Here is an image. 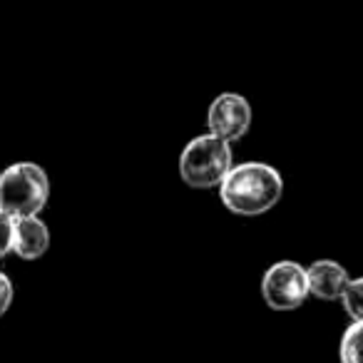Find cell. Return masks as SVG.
Wrapping results in <instances>:
<instances>
[{"label": "cell", "mask_w": 363, "mask_h": 363, "mask_svg": "<svg viewBox=\"0 0 363 363\" xmlns=\"http://www.w3.org/2000/svg\"><path fill=\"white\" fill-rule=\"evenodd\" d=\"M284 194V179L274 167L264 162L232 164V169L219 182V197L224 207L234 214L257 217L279 204Z\"/></svg>", "instance_id": "obj_1"}, {"label": "cell", "mask_w": 363, "mask_h": 363, "mask_svg": "<svg viewBox=\"0 0 363 363\" xmlns=\"http://www.w3.org/2000/svg\"><path fill=\"white\" fill-rule=\"evenodd\" d=\"M50 199V179L35 162H16L0 172V209L11 217H35Z\"/></svg>", "instance_id": "obj_2"}, {"label": "cell", "mask_w": 363, "mask_h": 363, "mask_svg": "<svg viewBox=\"0 0 363 363\" xmlns=\"http://www.w3.org/2000/svg\"><path fill=\"white\" fill-rule=\"evenodd\" d=\"M232 169V150L229 142L217 135L194 137L179 157V177L192 189L219 187L224 174Z\"/></svg>", "instance_id": "obj_3"}, {"label": "cell", "mask_w": 363, "mask_h": 363, "mask_svg": "<svg viewBox=\"0 0 363 363\" xmlns=\"http://www.w3.org/2000/svg\"><path fill=\"white\" fill-rule=\"evenodd\" d=\"M262 296L274 311H296L308 296L306 269L296 262H277L264 274Z\"/></svg>", "instance_id": "obj_4"}, {"label": "cell", "mask_w": 363, "mask_h": 363, "mask_svg": "<svg viewBox=\"0 0 363 363\" xmlns=\"http://www.w3.org/2000/svg\"><path fill=\"white\" fill-rule=\"evenodd\" d=\"M207 127L212 135L227 142L242 140L252 127V105L247 102V97L237 95V92H224L209 107Z\"/></svg>", "instance_id": "obj_5"}, {"label": "cell", "mask_w": 363, "mask_h": 363, "mask_svg": "<svg viewBox=\"0 0 363 363\" xmlns=\"http://www.w3.org/2000/svg\"><path fill=\"white\" fill-rule=\"evenodd\" d=\"M306 279H308V294H313L316 298L323 301H336L343 296L348 286V274L333 259H318L311 267L306 269Z\"/></svg>", "instance_id": "obj_6"}, {"label": "cell", "mask_w": 363, "mask_h": 363, "mask_svg": "<svg viewBox=\"0 0 363 363\" xmlns=\"http://www.w3.org/2000/svg\"><path fill=\"white\" fill-rule=\"evenodd\" d=\"M50 249V232L40 217H18L13 232V252L26 262H35Z\"/></svg>", "instance_id": "obj_7"}, {"label": "cell", "mask_w": 363, "mask_h": 363, "mask_svg": "<svg viewBox=\"0 0 363 363\" xmlns=\"http://www.w3.org/2000/svg\"><path fill=\"white\" fill-rule=\"evenodd\" d=\"M341 363H363V321H353L341 336Z\"/></svg>", "instance_id": "obj_8"}, {"label": "cell", "mask_w": 363, "mask_h": 363, "mask_svg": "<svg viewBox=\"0 0 363 363\" xmlns=\"http://www.w3.org/2000/svg\"><path fill=\"white\" fill-rule=\"evenodd\" d=\"M343 308L353 321H363V277L361 279H351L341 296Z\"/></svg>", "instance_id": "obj_9"}, {"label": "cell", "mask_w": 363, "mask_h": 363, "mask_svg": "<svg viewBox=\"0 0 363 363\" xmlns=\"http://www.w3.org/2000/svg\"><path fill=\"white\" fill-rule=\"evenodd\" d=\"M13 232H16V217L0 209V259L13 252Z\"/></svg>", "instance_id": "obj_10"}, {"label": "cell", "mask_w": 363, "mask_h": 363, "mask_svg": "<svg viewBox=\"0 0 363 363\" xmlns=\"http://www.w3.org/2000/svg\"><path fill=\"white\" fill-rule=\"evenodd\" d=\"M13 296H16V289H13L11 277L0 272V316L8 313V308H11V303H13Z\"/></svg>", "instance_id": "obj_11"}]
</instances>
